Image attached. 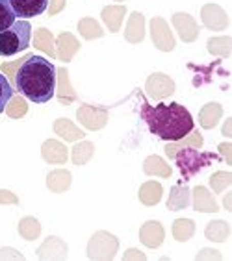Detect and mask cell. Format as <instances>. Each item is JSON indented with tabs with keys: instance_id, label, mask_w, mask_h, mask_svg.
Listing matches in <instances>:
<instances>
[{
	"instance_id": "obj_17",
	"label": "cell",
	"mask_w": 232,
	"mask_h": 261,
	"mask_svg": "<svg viewBox=\"0 0 232 261\" xmlns=\"http://www.w3.org/2000/svg\"><path fill=\"white\" fill-rule=\"evenodd\" d=\"M47 186L51 187L54 193H61L69 189L71 186V174L67 171H54L49 174V180H47Z\"/></svg>"
},
{
	"instance_id": "obj_15",
	"label": "cell",
	"mask_w": 232,
	"mask_h": 261,
	"mask_svg": "<svg viewBox=\"0 0 232 261\" xmlns=\"http://www.w3.org/2000/svg\"><path fill=\"white\" fill-rule=\"evenodd\" d=\"M125 6L119 8V6H111V8H104L102 10V19L108 24L111 32H119V26L123 22V17H125Z\"/></svg>"
},
{
	"instance_id": "obj_26",
	"label": "cell",
	"mask_w": 232,
	"mask_h": 261,
	"mask_svg": "<svg viewBox=\"0 0 232 261\" xmlns=\"http://www.w3.org/2000/svg\"><path fill=\"white\" fill-rule=\"evenodd\" d=\"M91 156H93V145L91 143H80L73 148V163H76V165H84Z\"/></svg>"
},
{
	"instance_id": "obj_4",
	"label": "cell",
	"mask_w": 232,
	"mask_h": 261,
	"mask_svg": "<svg viewBox=\"0 0 232 261\" xmlns=\"http://www.w3.org/2000/svg\"><path fill=\"white\" fill-rule=\"evenodd\" d=\"M212 154H204V152H197L195 148H188L182 150V154L177 156V165L180 169L184 180H192V176H195L197 172L204 169L212 160Z\"/></svg>"
},
{
	"instance_id": "obj_1",
	"label": "cell",
	"mask_w": 232,
	"mask_h": 261,
	"mask_svg": "<svg viewBox=\"0 0 232 261\" xmlns=\"http://www.w3.org/2000/svg\"><path fill=\"white\" fill-rule=\"evenodd\" d=\"M56 67L43 56L28 54L15 72V87L34 104H47L56 91Z\"/></svg>"
},
{
	"instance_id": "obj_16",
	"label": "cell",
	"mask_w": 232,
	"mask_h": 261,
	"mask_svg": "<svg viewBox=\"0 0 232 261\" xmlns=\"http://www.w3.org/2000/svg\"><path fill=\"white\" fill-rule=\"evenodd\" d=\"M204 236H206V239H210V241L221 243V241H225V239H228V236H230V226L223 221L210 222L206 226V230H204Z\"/></svg>"
},
{
	"instance_id": "obj_28",
	"label": "cell",
	"mask_w": 232,
	"mask_h": 261,
	"mask_svg": "<svg viewBox=\"0 0 232 261\" xmlns=\"http://www.w3.org/2000/svg\"><path fill=\"white\" fill-rule=\"evenodd\" d=\"M36 46L41 50L49 52L51 56H54V48H52V35L47 30H39L36 34Z\"/></svg>"
},
{
	"instance_id": "obj_6",
	"label": "cell",
	"mask_w": 232,
	"mask_h": 261,
	"mask_svg": "<svg viewBox=\"0 0 232 261\" xmlns=\"http://www.w3.org/2000/svg\"><path fill=\"white\" fill-rule=\"evenodd\" d=\"M17 19H32L45 13L51 0H8Z\"/></svg>"
},
{
	"instance_id": "obj_5",
	"label": "cell",
	"mask_w": 232,
	"mask_h": 261,
	"mask_svg": "<svg viewBox=\"0 0 232 261\" xmlns=\"http://www.w3.org/2000/svg\"><path fill=\"white\" fill-rule=\"evenodd\" d=\"M115 252L117 239L108 231H97L87 245L89 259H111V257H115Z\"/></svg>"
},
{
	"instance_id": "obj_7",
	"label": "cell",
	"mask_w": 232,
	"mask_h": 261,
	"mask_svg": "<svg viewBox=\"0 0 232 261\" xmlns=\"http://www.w3.org/2000/svg\"><path fill=\"white\" fill-rule=\"evenodd\" d=\"M152 41L156 43L160 50H173L175 48V39L167 24L161 19H152Z\"/></svg>"
},
{
	"instance_id": "obj_2",
	"label": "cell",
	"mask_w": 232,
	"mask_h": 261,
	"mask_svg": "<svg viewBox=\"0 0 232 261\" xmlns=\"http://www.w3.org/2000/svg\"><path fill=\"white\" fill-rule=\"evenodd\" d=\"M142 117L149 130L164 141H180L193 132V117L182 104H156L143 102Z\"/></svg>"
},
{
	"instance_id": "obj_23",
	"label": "cell",
	"mask_w": 232,
	"mask_h": 261,
	"mask_svg": "<svg viewBox=\"0 0 232 261\" xmlns=\"http://www.w3.org/2000/svg\"><path fill=\"white\" fill-rule=\"evenodd\" d=\"M13 93H15V89L11 87L10 80H8V78L0 72V113L8 108L10 100L13 98Z\"/></svg>"
},
{
	"instance_id": "obj_20",
	"label": "cell",
	"mask_w": 232,
	"mask_h": 261,
	"mask_svg": "<svg viewBox=\"0 0 232 261\" xmlns=\"http://www.w3.org/2000/svg\"><path fill=\"white\" fill-rule=\"evenodd\" d=\"M54 130H56L58 136H61L63 139H69V141H76V139H82V137H84V132H80L78 128H75V126H73L69 121H65V119L56 121Z\"/></svg>"
},
{
	"instance_id": "obj_8",
	"label": "cell",
	"mask_w": 232,
	"mask_h": 261,
	"mask_svg": "<svg viewBox=\"0 0 232 261\" xmlns=\"http://www.w3.org/2000/svg\"><path fill=\"white\" fill-rule=\"evenodd\" d=\"M140 239L145 246H151V248H158V246L164 243V228H161L160 222L151 221L143 224L142 231H140Z\"/></svg>"
},
{
	"instance_id": "obj_3",
	"label": "cell",
	"mask_w": 232,
	"mask_h": 261,
	"mask_svg": "<svg viewBox=\"0 0 232 261\" xmlns=\"http://www.w3.org/2000/svg\"><path fill=\"white\" fill-rule=\"evenodd\" d=\"M32 39V26L28 20L17 19L10 28L0 32V56L10 58L19 52L26 50L30 46Z\"/></svg>"
},
{
	"instance_id": "obj_19",
	"label": "cell",
	"mask_w": 232,
	"mask_h": 261,
	"mask_svg": "<svg viewBox=\"0 0 232 261\" xmlns=\"http://www.w3.org/2000/svg\"><path fill=\"white\" fill-rule=\"evenodd\" d=\"M19 233L25 237L26 241H34V239H37L41 233V226H39V222H37V219H34V217H26V219H22L19 224Z\"/></svg>"
},
{
	"instance_id": "obj_13",
	"label": "cell",
	"mask_w": 232,
	"mask_h": 261,
	"mask_svg": "<svg viewBox=\"0 0 232 261\" xmlns=\"http://www.w3.org/2000/svg\"><path fill=\"white\" fill-rule=\"evenodd\" d=\"M188 206H190V189L186 186H175L167 200V207L171 211H177Z\"/></svg>"
},
{
	"instance_id": "obj_21",
	"label": "cell",
	"mask_w": 232,
	"mask_h": 261,
	"mask_svg": "<svg viewBox=\"0 0 232 261\" xmlns=\"http://www.w3.org/2000/svg\"><path fill=\"white\" fill-rule=\"evenodd\" d=\"M126 39L130 43H137L143 39V17L142 13H132L130 22H128V30H126Z\"/></svg>"
},
{
	"instance_id": "obj_18",
	"label": "cell",
	"mask_w": 232,
	"mask_h": 261,
	"mask_svg": "<svg viewBox=\"0 0 232 261\" xmlns=\"http://www.w3.org/2000/svg\"><path fill=\"white\" fill-rule=\"evenodd\" d=\"M193 231H195V224L190 219H178V221L173 222V236L177 241H188L193 236Z\"/></svg>"
},
{
	"instance_id": "obj_14",
	"label": "cell",
	"mask_w": 232,
	"mask_h": 261,
	"mask_svg": "<svg viewBox=\"0 0 232 261\" xmlns=\"http://www.w3.org/2000/svg\"><path fill=\"white\" fill-rule=\"evenodd\" d=\"M161 193H164V189H161L158 181H147L145 186L142 187V191H140V200L145 206H154V204L160 202Z\"/></svg>"
},
{
	"instance_id": "obj_29",
	"label": "cell",
	"mask_w": 232,
	"mask_h": 261,
	"mask_svg": "<svg viewBox=\"0 0 232 261\" xmlns=\"http://www.w3.org/2000/svg\"><path fill=\"white\" fill-rule=\"evenodd\" d=\"M80 32H82V35H84V37H87V39H91V37H101V35H102L101 26L97 24L95 20H91V19L82 20Z\"/></svg>"
},
{
	"instance_id": "obj_9",
	"label": "cell",
	"mask_w": 232,
	"mask_h": 261,
	"mask_svg": "<svg viewBox=\"0 0 232 261\" xmlns=\"http://www.w3.org/2000/svg\"><path fill=\"white\" fill-rule=\"evenodd\" d=\"M147 91H149L154 98H164V96H167V95H173L175 84H173L167 76L154 74L147 80Z\"/></svg>"
},
{
	"instance_id": "obj_24",
	"label": "cell",
	"mask_w": 232,
	"mask_h": 261,
	"mask_svg": "<svg viewBox=\"0 0 232 261\" xmlns=\"http://www.w3.org/2000/svg\"><path fill=\"white\" fill-rule=\"evenodd\" d=\"M219 117H221V108L217 104H208L201 113V124L204 128H212Z\"/></svg>"
},
{
	"instance_id": "obj_11",
	"label": "cell",
	"mask_w": 232,
	"mask_h": 261,
	"mask_svg": "<svg viewBox=\"0 0 232 261\" xmlns=\"http://www.w3.org/2000/svg\"><path fill=\"white\" fill-rule=\"evenodd\" d=\"M173 22L175 26L178 28V34L184 41H193L199 34V28L197 24L193 22V19L186 15V13H177V15L173 17Z\"/></svg>"
},
{
	"instance_id": "obj_30",
	"label": "cell",
	"mask_w": 232,
	"mask_h": 261,
	"mask_svg": "<svg viewBox=\"0 0 232 261\" xmlns=\"http://www.w3.org/2000/svg\"><path fill=\"white\" fill-rule=\"evenodd\" d=\"M0 202H13L15 204L17 198L13 195H10V191H0Z\"/></svg>"
},
{
	"instance_id": "obj_25",
	"label": "cell",
	"mask_w": 232,
	"mask_h": 261,
	"mask_svg": "<svg viewBox=\"0 0 232 261\" xmlns=\"http://www.w3.org/2000/svg\"><path fill=\"white\" fill-rule=\"evenodd\" d=\"M17 20L15 13L11 10V6L8 0H0V32H4L6 28H10Z\"/></svg>"
},
{
	"instance_id": "obj_12",
	"label": "cell",
	"mask_w": 232,
	"mask_h": 261,
	"mask_svg": "<svg viewBox=\"0 0 232 261\" xmlns=\"http://www.w3.org/2000/svg\"><path fill=\"white\" fill-rule=\"evenodd\" d=\"M41 152L49 163H65L67 161V148L58 141H47Z\"/></svg>"
},
{
	"instance_id": "obj_22",
	"label": "cell",
	"mask_w": 232,
	"mask_h": 261,
	"mask_svg": "<svg viewBox=\"0 0 232 261\" xmlns=\"http://www.w3.org/2000/svg\"><path fill=\"white\" fill-rule=\"evenodd\" d=\"M145 172L147 174H158L161 178L171 176V169L167 167V163H164V160L158 156H151L145 160Z\"/></svg>"
},
{
	"instance_id": "obj_27",
	"label": "cell",
	"mask_w": 232,
	"mask_h": 261,
	"mask_svg": "<svg viewBox=\"0 0 232 261\" xmlns=\"http://www.w3.org/2000/svg\"><path fill=\"white\" fill-rule=\"evenodd\" d=\"M210 184H212V189L216 193H221L223 189H227L230 186V172H216V174L210 178Z\"/></svg>"
},
{
	"instance_id": "obj_10",
	"label": "cell",
	"mask_w": 232,
	"mask_h": 261,
	"mask_svg": "<svg viewBox=\"0 0 232 261\" xmlns=\"http://www.w3.org/2000/svg\"><path fill=\"white\" fill-rule=\"evenodd\" d=\"M193 207L201 213H216L219 207H217V202L212 198V195L208 193L206 187H195L193 191Z\"/></svg>"
}]
</instances>
